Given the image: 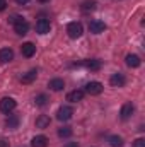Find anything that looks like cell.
Masks as SVG:
<instances>
[{
    "label": "cell",
    "mask_w": 145,
    "mask_h": 147,
    "mask_svg": "<svg viewBox=\"0 0 145 147\" xmlns=\"http://www.w3.org/2000/svg\"><path fill=\"white\" fill-rule=\"evenodd\" d=\"M10 22L14 24V31H15L17 34H21V36L28 34V31H29V22H28L24 17L15 16V17H12V19H10Z\"/></svg>",
    "instance_id": "obj_1"
},
{
    "label": "cell",
    "mask_w": 145,
    "mask_h": 147,
    "mask_svg": "<svg viewBox=\"0 0 145 147\" xmlns=\"http://www.w3.org/2000/svg\"><path fill=\"white\" fill-rule=\"evenodd\" d=\"M67 33H68V36L72 39H77V38H80L84 34V26L80 22H70L67 26Z\"/></svg>",
    "instance_id": "obj_2"
},
{
    "label": "cell",
    "mask_w": 145,
    "mask_h": 147,
    "mask_svg": "<svg viewBox=\"0 0 145 147\" xmlns=\"http://www.w3.org/2000/svg\"><path fill=\"white\" fill-rule=\"evenodd\" d=\"M15 106H17V103L14 98H2L0 99V111L2 113H12L15 110Z\"/></svg>",
    "instance_id": "obj_3"
},
{
    "label": "cell",
    "mask_w": 145,
    "mask_h": 147,
    "mask_svg": "<svg viewBox=\"0 0 145 147\" xmlns=\"http://www.w3.org/2000/svg\"><path fill=\"white\" fill-rule=\"evenodd\" d=\"M84 92H87V94H91V96H97V94L103 92V84L97 82V80H91V82L85 84V91H84Z\"/></svg>",
    "instance_id": "obj_4"
},
{
    "label": "cell",
    "mask_w": 145,
    "mask_h": 147,
    "mask_svg": "<svg viewBox=\"0 0 145 147\" xmlns=\"http://www.w3.org/2000/svg\"><path fill=\"white\" fill-rule=\"evenodd\" d=\"M73 115V110L70 106H60L58 111H56V120H60V121H68L70 118H72Z\"/></svg>",
    "instance_id": "obj_5"
},
{
    "label": "cell",
    "mask_w": 145,
    "mask_h": 147,
    "mask_svg": "<svg viewBox=\"0 0 145 147\" xmlns=\"http://www.w3.org/2000/svg\"><path fill=\"white\" fill-rule=\"evenodd\" d=\"M89 29H91V33H94V34H101V33L106 29V24H104L103 21H99V19H94V21L89 22Z\"/></svg>",
    "instance_id": "obj_6"
},
{
    "label": "cell",
    "mask_w": 145,
    "mask_h": 147,
    "mask_svg": "<svg viewBox=\"0 0 145 147\" xmlns=\"http://www.w3.org/2000/svg\"><path fill=\"white\" fill-rule=\"evenodd\" d=\"M50 29H51V24H50L48 19H39L36 22V31L39 34H48Z\"/></svg>",
    "instance_id": "obj_7"
},
{
    "label": "cell",
    "mask_w": 145,
    "mask_h": 147,
    "mask_svg": "<svg viewBox=\"0 0 145 147\" xmlns=\"http://www.w3.org/2000/svg\"><path fill=\"white\" fill-rule=\"evenodd\" d=\"M109 82H111V86H113V87H123V86H125V82H126V79H125V75H123V74L116 72V74H113V75H111Z\"/></svg>",
    "instance_id": "obj_8"
},
{
    "label": "cell",
    "mask_w": 145,
    "mask_h": 147,
    "mask_svg": "<svg viewBox=\"0 0 145 147\" xmlns=\"http://www.w3.org/2000/svg\"><path fill=\"white\" fill-rule=\"evenodd\" d=\"M133 111H135V106H133L132 103H125V105L121 106V111H119L121 120H128V118L133 115Z\"/></svg>",
    "instance_id": "obj_9"
},
{
    "label": "cell",
    "mask_w": 145,
    "mask_h": 147,
    "mask_svg": "<svg viewBox=\"0 0 145 147\" xmlns=\"http://www.w3.org/2000/svg\"><path fill=\"white\" fill-rule=\"evenodd\" d=\"M21 51H22V55H24L26 58H31V57L36 53V46H34L31 41H28V43H24V45L21 46Z\"/></svg>",
    "instance_id": "obj_10"
},
{
    "label": "cell",
    "mask_w": 145,
    "mask_h": 147,
    "mask_svg": "<svg viewBox=\"0 0 145 147\" xmlns=\"http://www.w3.org/2000/svg\"><path fill=\"white\" fill-rule=\"evenodd\" d=\"M84 91L82 89H75L72 92H68L67 94V101H70V103H79V101H82L84 99Z\"/></svg>",
    "instance_id": "obj_11"
},
{
    "label": "cell",
    "mask_w": 145,
    "mask_h": 147,
    "mask_svg": "<svg viewBox=\"0 0 145 147\" xmlns=\"http://www.w3.org/2000/svg\"><path fill=\"white\" fill-rule=\"evenodd\" d=\"M14 58V51L10 48H2L0 50V63H9Z\"/></svg>",
    "instance_id": "obj_12"
},
{
    "label": "cell",
    "mask_w": 145,
    "mask_h": 147,
    "mask_svg": "<svg viewBox=\"0 0 145 147\" xmlns=\"http://www.w3.org/2000/svg\"><path fill=\"white\" fill-rule=\"evenodd\" d=\"M126 65L128 67H132V69H137V67H140L142 65V60H140V57L138 55H126Z\"/></svg>",
    "instance_id": "obj_13"
},
{
    "label": "cell",
    "mask_w": 145,
    "mask_h": 147,
    "mask_svg": "<svg viewBox=\"0 0 145 147\" xmlns=\"http://www.w3.org/2000/svg\"><path fill=\"white\" fill-rule=\"evenodd\" d=\"M48 146V137L44 135H36L31 140V147H46Z\"/></svg>",
    "instance_id": "obj_14"
},
{
    "label": "cell",
    "mask_w": 145,
    "mask_h": 147,
    "mask_svg": "<svg viewBox=\"0 0 145 147\" xmlns=\"http://www.w3.org/2000/svg\"><path fill=\"white\" fill-rule=\"evenodd\" d=\"M50 121H51V120H50L48 115H39L36 118V127L38 128H48V127H50Z\"/></svg>",
    "instance_id": "obj_15"
},
{
    "label": "cell",
    "mask_w": 145,
    "mask_h": 147,
    "mask_svg": "<svg viewBox=\"0 0 145 147\" xmlns=\"http://www.w3.org/2000/svg\"><path fill=\"white\" fill-rule=\"evenodd\" d=\"M36 77H38V70L33 69V70H29L28 74H24V75L21 77V82H22V84H31Z\"/></svg>",
    "instance_id": "obj_16"
},
{
    "label": "cell",
    "mask_w": 145,
    "mask_h": 147,
    "mask_svg": "<svg viewBox=\"0 0 145 147\" xmlns=\"http://www.w3.org/2000/svg\"><path fill=\"white\" fill-rule=\"evenodd\" d=\"M48 86H50L51 91H62L65 87V82H63V79H51Z\"/></svg>",
    "instance_id": "obj_17"
},
{
    "label": "cell",
    "mask_w": 145,
    "mask_h": 147,
    "mask_svg": "<svg viewBox=\"0 0 145 147\" xmlns=\"http://www.w3.org/2000/svg\"><path fill=\"white\" fill-rule=\"evenodd\" d=\"M19 121H21V118L17 115H9V118L5 120V125L9 128H17L19 127Z\"/></svg>",
    "instance_id": "obj_18"
},
{
    "label": "cell",
    "mask_w": 145,
    "mask_h": 147,
    "mask_svg": "<svg viewBox=\"0 0 145 147\" xmlns=\"http://www.w3.org/2000/svg\"><path fill=\"white\" fill-rule=\"evenodd\" d=\"M84 65H85L89 70H94V72H96V70L101 69V60H85Z\"/></svg>",
    "instance_id": "obj_19"
},
{
    "label": "cell",
    "mask_w": 145,
    "mask_h": 147,
    "mask_svg": "<svg viewBox=\"0 0 145 147\" xmlns=\"http://www.w3.org/2000/svg\"><path fill=\"white\" fill-rule=\"evenodd\" d=\"M72 127H62V128H58V137H62V139H68L70 135H72Z\"/></svg>",
    "instance_id": "obj_20"
},
{
    "label": "cell",
    "mask_w": 145,
    "mask_h": 147,
    "mask_svg": "<svg viewBox=\"0 0 145 147\" xmlns=\"http://www.w3.org/2000/svg\"><path fill=\"white\" fill-rule=\"evenodd\" d=\"M108 142H109V146L111 147H121L123 146V139L118 137V135H111V137L108 139Z\"/></svg>",
    "instance_id": "obj_21"
},
{
    "label": "cell",
    "mask_w": 145,
    "mask_h": 147,
    "mask_svg": "<svg viewBox=\"0 0 145 147\" xmlns=\"http://www.w3.org/2000/svg\"><path fill=\"white\" fill-rule=\"evenodd\" d=\"M48 101H50V99H48V96H46V94H39V96H36V99H34L36 106H41V108H43V106H46V105H48Z\"/></svg>",
    "instance_id": "obj_22"
},
{
    "label": "cell",
    "mask_w": 145,
    "mask_h": 147,
    "mask_svg": "<svg viewBox=\"0 0 145 147\" xmlns=\"http://www.w3.org/2000/svg\"><path fill=\"white\" fill-rule=\"evenodd\" d=\"M80 9H82V12H89V10H94V9H96V2H84Z\"/></svg>",
    "instance_id": "obj_23"
},
{
    "label": "cell",
    "mask_w": 145,
    "mask_h": 147,
    "mask_svg": "<svg viewBox=\"0 0 145 147\" xmlns=\"http://www.w3.org/2000/svg\"><path fill=\"white\" fill-rule=\"evenodd\" d=\"M133 147H145V139H137L135 142H133Z\"/></svg>",
    "instance_id": "obj_24"
},
{
    "label": "cell",
    "mask_w": 145,
    "mask_h": 147,
    "mask_svg": "<svg viewBox=\"0 0 145 147\" xmlns=\"http://www.w3.org/2000/svg\"><path fill=\"white\" fill-rule=\"evenodd\" d=\"M0 147H9V142L5 139H0Z\"/></svg>",
    "instance_id": "obj_25"
},
{
    "label": "cell",
    "mask_w": 145,
    "mask_h": 147,
    "mask_svg": "<svg viewBox=\"0 0 145 147\" xmlns=\"http://www.w3.org/2000/svg\"><path fill=\"white\" fill-rule=\"evenodd\" d=\"M63 147H79V144H77V142H67Z\"/></svg>",
    "instance_id": "obj_26"
},
{
    "label": "cell",
    "mask_w": 145,
    "mask_h": 147,
    "mask_svg": "<svg viewBox=\"0 0 145 147\" xmlns=\"http://www.w3.org/2000/svg\"><path fill=\"white\" fill-rule=\"evenodd\" d=\"M29 0H15V3H19V5H26Z\"/></svg>",
    "instance_id": "obj_27"
},
{
    "label": "cell",
    "mask_w": 145,
    "mask_h": 147,
    "mask_svg": "<svg viewBox=\"0 0 145 147\" xmlns=\"http://www.w3.org/2000/svg\"><path fill=\"white\" fill-rule=\"evenodd\" d=\"M5 10V2H0V12Z\"/></svg>",
    "instance_id": "obj_28"
},
{
    "label": "cell",
    "mask_w": 145,
    "mask_h": 147,
    "mask_svg": "<svg viewBox=\"0 0 145 147\" xmlns=\"http://www.w3.org/2000/svg\"><path fill=\"white\" fill-rule=\"evenodd\" d=\"M39 2H41V3H44V2H50V0H39Z\"/></svg>",
    "instance_id": "obj_29"
},
{
    "label": "cell",
    "mask_w": 145,
    "mask_h": 147,
    "mask_svg": "<svg viewBox=\"0 0 145 147\" xmlns=\"http://www.w3.org/2000/svg\"><path fill=\"white\" fill-rule=\"evenodd\" d=\"M0 2H3V0H0Z\"/></svg>",
    "instance_id": "obj_30"
}]
</instances>
